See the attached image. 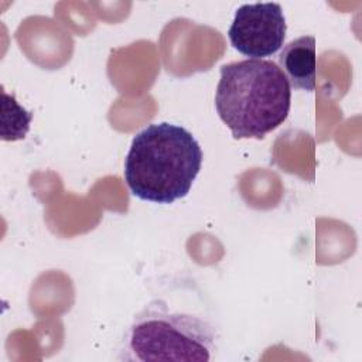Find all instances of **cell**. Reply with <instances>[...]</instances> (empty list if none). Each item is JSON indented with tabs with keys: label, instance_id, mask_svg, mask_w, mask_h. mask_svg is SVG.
I'll list each match as a JSON object with an SVG mask.
<instances>
[{
	"label": "cell",
	"instance_id": "6da1fadb",
	"mask_svg": "<svg viewBox=\"0 0 362 362\" xmlns=\"http://www.w3.org/2000/svg\"><path fill=\"white\" fill-rule=\"evenodd\" d=\"M202 157L191 132L167 122L153 123L134 136L124 160V180L134 197L173 204L188 195Z\"/></svg>",
	"mask_w": 362,
	"mask_h": 362
},
{
	"label": "cell",
	"instance_id": "7a4b0ae2",
	"mask_svg": "<svg viewBox=\"0 0 362 362\" xmlns=\"http://www.w3.org/2000/svg\"><path fill=\"white\" fill-rule=\"evenodd\" d=\"M291 88L269 59H242L221 68L215 107L235 139H263L287 119Z\"/></svg>",
	"mask_w": 362,
	"mask_h": 362
},
{
	"label": "cell",
	"instance_id": "3957f363",
	"mask_svg": "<svg viewBox=\"0 0 362 362\" xmlns=\"http://www.w3.org/2000/svg\"><path fill=\"white\" fill-rule=\"evenodd\" d=\"M216 332L211 322L170 310L164 300L150 301L129 325L119 359L208 362L215 351Z\"/></svg>",
	"mask_w": 362,
	"mask_h": 362
},
{
	"label": "cell",
	"instance_id": "277c9868",
	"mask_svg": "<svg viewBox=\"0 0 362 362\" xmlns=\"http://www.w3.org/2000/svg\"><path fill=\"white\" fill-rule=\"evenodd\" d=\"M286 30V18L279 3H252L236 10L228 37L242 55L263 59L283 47Z\"/></svg>",
	"mask_w": 362,
	"mask_h": 362
},
{
	"label": "cell",
	"instance_id": "5b68a950",
	"mask_svg": "<svg viewBox=\"0 0 362 362\" xmlns=\"http://www.w3.org/2000/svg\"><path fill=\"white\" fill-rule=\"evenodd\" d=\"M313 35H301L286 44L279 55V68L290 88L313 92L317 79V51Z\"/></svg>",
	"mask_w": 362,
	"mask_h": 362
},
{
	"label": "cell",
	"instance_id": "8992f818",
	"mask_svg": "<svg viewBox=\"0 0 362 362\" xmlns=\"http://www.w3.org/2000/svg\"><path fill=\"white\" fill-rule=\"evenodd\" d=\"M1 96H3V115L10 116V123H11V130L4 137V140L24 139L30 129L33 115L28 110H25L23 106H20L16 102L14 96L7 95L4 90L1 92Z\"/></svg>",
	"mask_w": 362,
	"mask_h": 362
}]
</instances>
